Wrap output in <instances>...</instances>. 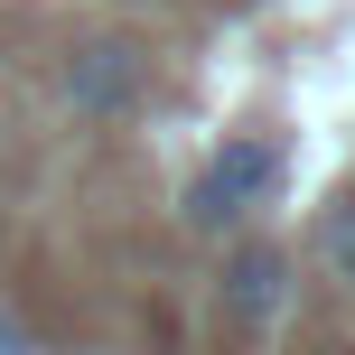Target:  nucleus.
<instances>
[{"label":"nucleus","instance_id":"obj_5","mask_svg":"<svg viewBox=\"0 0 355 355\" xmlns=\"http://www.w3.org/2000/svg\"><path fill=\"white\" fill-rule=\"evenodd\" d=\"M0 355H28V337H19V327H10V318H0Z\"/></svg>","mask_w":355,"mask_h":355},{"label":"nucleus","instance_id":"obj_3","mask_svg":"<svg viewBox=\"0 0 355 355\" xmlns=\"http://www.w3.org/2000/svg\"><path fill=\"white\" fill-rule=\"evenodd\" d=\"M131 94H141V47L131 37H85L66 56V103L75 112H122Z\"/></svg>","mask_w":355,"mask_h":355},{"label":"nucleus","instance_id":"obj_1","mask_svg":"<svg viewBox=\"0 0 355 355\" xmlns=\"http://www.w3.org/2000/svg\"><path fill=\"white\" fill-rule=\"evenodd\" d=\"M271 187H281V141H262V131H234V141L187 178V234H225V225H243V215L262 206Z\"/></svg>","mask_w":355,"mask_h":355},{"label":"nucleus","instance_id":"obj_4","mask_svg":"<svg viewBox=\"0 0 355 355\" xmlns=\"http://www.w3.org/2000/svg\"><path fill=\"white\" fill-rule=\"evenodd\" d=\"M318 262H327V281H346V290H355V196H337V206H327Z\"/></svg>","mask_w":355,"mask_h":355},{"label":"nucleus","instance_id":"obj_2","mask_svg":"<svg viewBox=\"0 0 355 355\" xmlns=\"http://www.w3.org/2000/svg\"><path fill=\"white\" fill-rule=\"evenodd\" d=\"M215 300H225L234 327H252V337H262V327L290 309V252H281V243H243V252H225Z\"/></svg>","mask_w":355,"mask_h":355}]
</instances>
